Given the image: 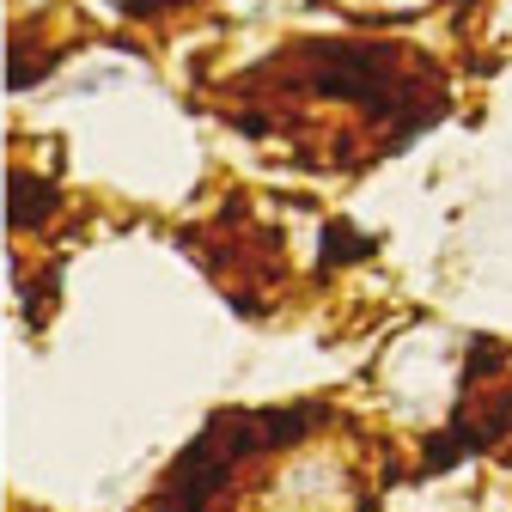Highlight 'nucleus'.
Here are the masks:
<instances>
[{"mask_svg":"<svg viewBox=\"0 0 512 512\" xmlns=\"http://www.w3.org/2000/svg\"><path fill=\"white\" fill-rule=\"evenodd\" d=\"M55 202H61V189H55V183H43L37 171H13V183H7V220H13L19 232L43 226Z\"/></svg>","mask_w":512,"mask_h":512,"instance_id":"f257e3e1","label":"nucleus"},{"mask_svg":"<svg viewBox=\"0 0 512 512\" xmlns=\"http://www.w3.org/2000/svg\"><path fill=\"white\" fill-rule=\"evenodd\" d=\"M372 250V238H348L342 226H330L324 232V256H317V275H330L336 263H348V256H366Z\"/></svg>","mask_w":512,"mask_h":512,"instance_id":"f03ea898","label":"nucleus"}]
</instances>
